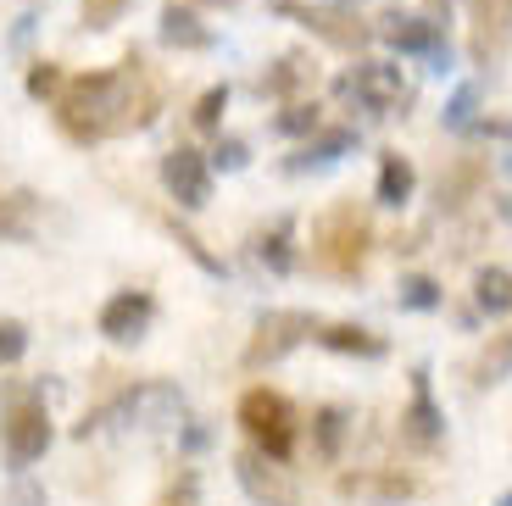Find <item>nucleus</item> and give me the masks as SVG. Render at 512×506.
Returning a JSON list of instances; mask_svg holds the SVG:
<instances>
[{
    "instance_id": "obj_3",
    "label": "nucleus",
    "mask_w": 512,
    "mask_h": 506,
    "mask_svg": "<svg viewBox=\"0 0 512 506\" xmlns=\"http://www.w3.org/2000/svg\"><path fill=\"white\" fill-rule=\"evenodd\" d=\"M312 256H318V267L334 273V279H351L362 267V256H368V217L357 212V201H340L318 217V228H312Z\"/></svg>"
},
{
    "instance_id": "obj_19",
    "label": "nucleus",
    "mask_w": 512,
    "mask_h": 506,
    "mask_svg": "<svg viewBox=\"0 0 512 506\" xmlns=\"http://www.w3.org/2000/svg\"><path fill=\"white\" fill-rule=\"evenodd\" d=\"M318 340L340 356H384V340L368 329H357V323H329V329H318Z\"/></svg>"
},
{
    "instance_id": "obj_37",
    "label": "nucleus",
    "mask_w": 512,
    "mask_h": 506,
    "mask_svg": "<svg viewBox=\"0 0 512 506\" xmlns=\"http://www.w3.org/2000/svg\"><path fill=\"white\" fill-rule=\"evenodd\" d=\"M496 506H512V495H501V501H496Z\"/></svg>"
},
{
    "instance_id": "obj_32",
    "label": "nucleus",
    "mask_w": 512,
    "mask_h": 506,
    "mask_svg": "<svg viewBox=\"0 0 512 506\" xmlns=\"http://www.w3.org/2000/svg\"><path fill=\"white\" fill-rule=\"evenodd\" d=\"M117 12H123V0H90V28H106Z\"/></svg>"
},
{
    "instance_id": "obj_17",
    "label": "nucleus",
    "mask_w": 512,
    "mask_h": 506,
    "mask_svg": "<svg viewBox=\"0 0 512 506\" xmlns=\"http://www.w3.org/2000/svg\"><path fill=\"white\" fill-rule=\"evenodd\" d=\"M256 256L273 267V273H290L295 267V217H279L273 228L256 234Z\"/></svg>"
},
{
    "instance_id": "obj_29",
    "label": "nucleus",
    "mask_w": 512,
    "mask_h": 506,
    "mask_svg": "<svg viewBox=\"0 0 512 506\" xmlns=\"http://www.w3.org/2000/svg\"><path fill=\"white\" fill-rule=\"evenodd\" d=\"M28 351V329L23 323H0V362H17Z\"/></svg>"
},
{
    "instance_id": "obj_21",
    "label": "nucleus",
    "mask_w": 512,
    "mask_h": 506,
    "mask_svg": "<svg viewBox=\"0 0 512 506\" xmlns=\"http://www.w3.org/2000/svg\"><path fill=\"white\" fill-rule=\"evenodd\" d=\"M507 373H512V329L490 334V345L479 351V362H474V384L485 390V384H501Z\"/></svg>"
},
{
    "instance_id": "obj_8",
    "label": "nucleus",
    "mask_w": 512,
    "mask_h": 506,
    "mask_svg": "<svg viewBox=\"0 0 512 506\" xmlns=\"http://www.w3.org/2000/svg\"><path fill=\"white\" fill-rule=\"evenodd\" d=\"M45 445H51V418H45V406H34V401L12 406V412H6V456H12V468L39 462Z\"/></svg>"
},
{
    "instance_id": "obj_15",
    "label": "nucleus",
    "mask_w": 512,
    "mask_h": 506,
    "mask_svg": "<svg viewBox=\"0 0 512 506\" xmlns=\"http://www.w3.org/2000/svg\"><path fill=\"white\" fill-rule=\"evenodd\" d=\"M162 45H173V51H206L212 28H201V17L173 0V6H162Z\"/></svg>"
},
{
    "instance_id": "obj_2",
    "label": "nucleus",
    "mask_w": 512,
    "mask_h": 506,
    "mask_svg": "<svg viewBox=\"0 0 512 506\" xmlns=\"http://www.w3.org/2000/svg\"><path fill=\"white\" fill-rule=\"evenodd\" d=\"M184 418V390L167 379H151V384H134L128 395H117L106 412L78 423V440H90L101 429H167V423Z\"/></svg>"
},
{
    "instance_id": "obj_13",
    "label": "nucleus",
    "mask_w": 512,
    "mask_h": 506,
    "mask_svg": "<svg viewBox=\"0 0 512 506\" xmlns=\"http://www.w3.org/2000/svg\"><path fill=\"white\" fill-rule=\"evenodd\" d=\"M401 434H407L412 445H435L440 434H446V418H440V406H435V390H429V373H412V406H407V418H401Z\"/></svg>"
},
{
    "instance_id": "obj_27",
    "label": "nucleus",
    "mask_w": 512,
    "mask_h": 506,
    "mask_svg": "<svg viewBox=\"0 0 512 506\" xmlns=\"http://www.w3.org/2000/svg\"><path fill=\"white\" fill-rule=\"evenodd\" d=\"M28 95H39V101H45V95H62V67L39 62L34 73H28Z\"/></svg>"
},
{
    "instance_id": "obj_1",
    "label": "nucleus",
    "mask_w": 512,
    "mask_h": 506,
    "mask_svg": "<svg viewBox=\"0 0 512 506\" xmlns=\"http://www.w3.org/2000/svg\"><path fill=\"white\" fill-rule=\"evenodd\" d=\"M156 84L145 78L140 56H128L123 67L112 73H90V78H73L56 101V117L73 140L95 145V140H117V134H140V128L156 123Z\"/></svg>"
},
{
    "instance_id": "obj_14",
    "label": "nucleus",
    "mask_w": 512,
    "mask_h": 506,
    "mask_svg": "<svg viewBox=\"0 0 512 506\" xmlns=\"http://www.w3.org/2000/svg\"><path fill=\"white\" fill-rule=\"evenodd\" d=\"M379 39H390L396 51H407V56H435L440 62V28L429 23V17H379Z\"/></svg>"
},
{
    "instance_id": "obj_16",
    "label": "nucleus",
    "mask_w": 512,
    "mask_h": 506,
    "mask_svg": "<svg viewBox=\"0 0 512 506\" xmlns=\"http://www.w3.org/2000/svg\"><path fill=\"white\" fill-rule=\"evenodd\" d=\"M346 151H357V134H351V128H323L318 140H307L301 151L290 156V173H307V167H329V162H340Z\"/></svg>"
},
{
    "instance_id": "obj_24",
    "label": "nucleus",
    "mask_w": 512,
    "mask_h": 506,
    "mask_svg": "<svg viewBox=\"0 0 512 506\" xmlns=\"http://www.w3.org/2000/svg\"><path fill=\"white\" fill-rule=\"evenodd\" d=\"M479 178H485V167H479V162H462L451 178H440V206H462L468 195H474Z\"/></svg>"
},
{
    "instance_id": "obj_12",
    "label": "nucleus",
    "mask_w": 512,
    "mask_h": 506,
    "mask_svg": "<svg viewBox=\"0 0 512 506\" xmlns=\"http://www.w3.org/2000/svg\"><path fill=\"white\" fill-rule=\"evenodd\" d=\"M340 495L346 501H407V495H418V479H407V473L396 468H357V473H340Z\"/></svg>"
},
{
    "instance_id": "obj_22",
    "label": "nucleus",
    "mask_w": 512,
    "mask_h": 506,
    "mask_svg": "<svg viewBox=\"0 0 512 506\" xmlns=\"http://www.w3.org/2000/svg\"><path fill=\"white\" fill-rule=\"evenodd\" d=\"M312 429H318V456L334 462V456H340V440H346V412H340V406H323Z\"/></svg>"
},
{
    "instance_id": "obj_34",
    "label": "nucleus",
    "mask_w": 512,
    "mask_h": 506,
    "mask_svg": "<svg viewBox=\"0 0 512 506\" xmlns=\"http://www.w3.org/2000/svg\"><path fill=\"white\" fill-rule=\"evenodd\" d=\"M12 506H45V490H34V484H17V490H12Z\"/></svg>"
},
{
    "instance_id": "obj_5",
    "label": "nucleus",
    "mask_w": 512,
    "mask_h": 506,
    "mask_svg": "<svg viewBox=\"0 0 512 506\" xmlns=\"http://www.w3.org/2000/svg\"><path fill=\"white\" fill-rule=\"evenodd\" d=\"M307 340H318V323H312L307 312H268L256 323L251 345H245V367H273Z\"/></svg>"
},
{
    "instance_id": "obj_33",
    "label": "nucleus",
    "mask_w": 512,
    "mask_h": 506,
    "mask_svg": "<svg viewBox=\"0 0 512 506\" xmlns=\"http://www.w3.org/2000/svg\"><path fill=\"white\" fill-rule=\"evenodd\" d=\"M156 506H195V479H190V473H184V484H179V490H167V495H162V501H156Z\"/></svg>"
},
{
    "instance_id": "obj_36",
    "label": "nucleus",
    "mask_w": 512,
    "mask_h": 506,
    "mask_svg": "<svg viewBox=\"0 0 512 506\" xmlns=\"http://www.w3.org/2000/svg\"><path fill=\"white\" fill-rule=\"evenodd\" d=\"M501 212H507V217H512V201H501Z\"/></svg>"
},
{
    "instance_id": "obj_28",
    "label": "nucleus",
    "mask_w": 512,
    "mask_h": 506,
    "mask_svg": "<svg viewBox=\"0 0 512 506\" xmlns=\"http://www.w3.org/2000/svg\"><path fill=\"white\" fill-rule=\"evenodd\" d=\"M223 106H229V89H206L201 106H195V128H218Z\"/></svg>"
},
{
    "instance_id": "obj_26",
    "label": "nucleus",
    "mask_w": 512,
    "mask_h": 506,
    "mask_svg": "<svg viewBox=\"0 0 512 506\" xmlns=\"http://www.w3.org/2000/svg\"><path fill=\"white\" fill-rule=\"evenodd\" d=\"M401 306H407V312H435V306H440V284L423 279V273H418V279H407V284H401Z\"/></svg>"
},
{
    "instance_id": "obj_18",
    "label": "nucleus",
    "mask_w": 512,
    "mask_h": 506,
    "mask_svg": "<svg viewBox=\"0 0 512 506\" xmlns=\"http://www.w3.org/2000/svg\"><path fill=\"white\" fill-rule=\"evenodd\" d=\"M474 301L485 306L490 317H507L512 312V273H507V267H479V273H474Z\"/></svg>"
},
{
    "instance_id": "obj_30",
    "label": "nucleus",
    "mask_w": 512,
    "mask_h": 506,
    "mask_svg": "<svg viewBox=\"0 0 512 506\" xmlns=\"http://www.w3.org/2000/svg\"><path fill=\"white\" fill-rule=\"evenodd\" d=\"M290 84H301V62H279V73L262 78V95H284Z\"/></svg>"
},
{
    "instance_id": "obj_9",
    "label": "nucleus",
    "mask_w": 512,
    "mask_h": 506,
    "mask_svg": "<svg viewBox=\"0 0 512 506\" xmlns=\"http://www.w3.org/2000/svg\"><path fill=\"white\" fill-rule=\"evenodd\" d=\"M162 184L173 190V201H179V206H206V201H212V173H206V156L190 151V145H179V151L162 156Z\"/></svg>"
},
{
    "instance_id": "obj_25",
    "label": "nucleus",
    "mask_w": 512,
    "mask_h": 506,
    "mask_svg": "<svg viewBox=\"0 0 512 506\" xmlns=\"http://www.w3.org/2000/svg\"><path fill=\"white\" fill-rule=\"evenodd\" d=\"M273 128H279V134H318V106H312V101L284 106V112L273 117Z\"/></svg>"
},
{
    "instance_id": "obj_35",
    "label": "nucleus",
    "mask_w": 512,
    "mask_h": 506,
    "mask_svg": "<svg viewBox=\"0 0 512 506\" xmlns=\"http://www.w3.org/2000/svg\"><path fill=\"white\" fill-rule=\"evenodd\" d=\"M206 6H234V0H206Z\"/></svg>"
},
{
    "instance_id": "obj_6",
    "label": "nucleus",
    "mask_w": 512,
    "mask_h": 506,
    "mask_svg": "<svg viewBox=\"0 0 512 506\" xmlns=\"http://www.w3.org/2000/svg\"><path fill=\"white\" fill-rule=\"evenodd\" d=\"M340 95L357 101L362 112L384 117L407 101V84H401V67H390V62H357V73L340 78Z\"/></svg>"
},
{
    "instance_id": "obj_7",
    "label": "nucleus",
    "mask_w": 512,
    "mask_h": 506,
    "mask_svg": "<svg viewBox=\"0 0 512 506\" xmlns=\"http://www.w3.org/2000/svg\"><path fill=\"white\" fill-rule=\"evenodd\" d=\"M234 473H240L245 495L262 501V506H295V501H301L295 479L284 468H273V456H262V451H240V456H234Z\"/></svg>"
},
{
    "instance_id": "obj_20",
    "label": "nucleus",
    "mask_w": 512,
    "mask_h": 506,
    "mask_svg": "<svg viewBox=\"0 0 512 506\" xmlns=\"http://www.w3.org/2000/svg\"><path fill=\"white\" fill-rule=\"evenodd\" d=\"M412 184H418V173H412V162L407 156H384L379 162V201L384 206H401V201H412Z\"/></svg>"
},
{
    "instance_id": "obj_11",
    "label": "nucleus",
    "mask_w": 512,
    "mask_h": 506,
    "mask_svg": "<svg viewBox=\"0 0 512 506\" xmlns=\"http://www.w3.org/2000/svg\"><path fill=\"white\" fill-rule=\"evenodd\" d=\"M151 317H156V301L145 290H123L112 295V301L101 306V334L117 345H134L145 329H151Z\"/></svg>"
},
{
    "instance_id": "obj_23",
    "label": "nucleus",
    "mask_w": 512,
    "mask_h": 506,
    "mask_svg": "<svg viewBox=\"0 0 512 506\" xmlns=\"http://www.w3.org/2000/svg\"><path fill=\"white\" fill-rule=\"evenodd\" d=\"M446 128H451V134H468V128H479V89H474V84H462L457 95H451Z\"/></svg>"
},
{
    "instance_id": "obj_31",
    "label": "nucleus",
    "mask_w": 512,
    "mask_h": 506,
    "mask_svg": "<svg viewBox=\"0 0 512 506\" xmlns=\"http://www.w3.org/2000/svg\"><path fill=\"white\" fill-rule=\"evenodd\" d=\"M212 162H218V167H229V173H234V167H245V140H223Z\"/></svg>"
},
{
    "instance_id": "obj_10",
    "label": "nucleus",
    "mask_w": 512,
    "mask_h": 506,
    "mask_svg": "<svg viewBox=\"0 0 512 506\" xmlns=\"http://www.w3.org/2000/svg\"><path fill=\"white\" fill-rule=\"evenodd\" d=\"M273 12H279V17H295V23H307L312 34H323L329 45H340V51H357L362 39H368V28H362L357 17L329 12V6H301V0H279Z\"/></svg>"
},
{
    "instance_id": "obj_4",
    "label": "nucleus",
    "mask_w": 512,
    "mask_h": 506,
    "mask_svg": "<svg viewBox=\"0 0 512 506\" xmlns=\"http://www.w3.org/2000/svg\"><path fill=\"white\" fill-rule=\"evenodd\" d=\"M240 423L273 462H284V456L295 451V412L279 390H268V384H256V390L240 395Z\"/></svg>"
}]
</instances>
